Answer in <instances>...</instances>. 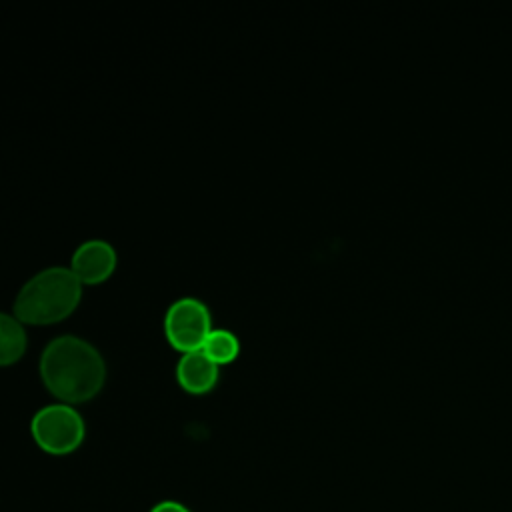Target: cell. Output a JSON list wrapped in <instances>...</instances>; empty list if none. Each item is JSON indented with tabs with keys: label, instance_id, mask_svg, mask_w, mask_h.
Instances as JSON below:
<instances>
[{
	"label": "cell",
	"instance_id": "9c48e42d",
	"mask_svg": "<svg viewBox=\"0 0 512 512\" xmlns=\"http://www.w3.org/2000/svg\"><path fill=\"white\" fill-rule=\"evenodd\" d=\"M150 512H190L184 504L180 502H174V500H166V502H160L156 504Z\"/></svg>",
	"mask_w": 512,
	"mask_h": 512
},
{
	"label": "cell",
	"instance_id": "5b68a950",
	"mask_svg": "<svg viewBox=\"0 0 512 512\" xmlns=\"http://www.w3.org/2000/svg\"><path fill=\"white\" fill-rule=\"evenodd\" d=\"M116 248L104 238H90L80 242L70 258V270L84 284L106 280L116 268Z\"/></svg>",
	"mask_w": 512,
	"mask_h": 512
},
{
	"label": "cell",
	"instance_id": "52a82bcc",
	"mask_svg": "<svg viewBox=\"0 0 512 512\" xmlns=\"http://www.w3.org/2000/svg\"><path fill=\"white\" fill-rule=\"evenodd\" d=\"M28 346L24 322L0 310V366L16 362Z\"/></svg>",
	"mask_w": 512,
	"mask_h": 512
},
{
	"label": "cell",
	"instance_id": "3957f363",
	"mask_svg": "<svg viewBox=\"0 0 512 512\" xmlns=\"http://www.w3.org/2000/svg\"><path fill=\"white\" fill-rule=\"evenodd\" d=\"M30 432L36 444L48 454H68L76 450L86 432L82 414L66 402H52L34 412Z\"/></svg>",
	"mask_w": 512,
	"mask_h": 512
},
{
	"label": "cell",
	"instance_id": "ba28073f",
	"mask_svg": "<svg viewBox=\"0 0 512 512\" xmlns=\"http://www.w3.org/2000/svg\"><path fill=\"white\" fill-rule=\"evenodd\" d=\"M202 350L216 362L224 364L238 356L240 352V340L238 336L228 328H212L202 344Z\"/></svg>",
	"mask_w": 512,
	"mask_h": 512
},
{
	"label": "cell",
	"instance_id": "277c9868",
	"mask_svg": "<svg viewBox=\"0 0 512 512\" xmlns=\"http://www.w3.org/2000/svg\"><path fill=\"white\" fill-rule=\"evenodd\" d=\"M212 330L210 308L196 296L176 298L164 314L166 338L182 352L202 348Z\"/></svg>",
	"mask_w": 512,
	"mask_h": 512
},
{
	"label": "cell",
	"instance_id": "8992f818",
	"mask_svg": "<svg viewBox=\"0 0 512 512\" xmlns=\"http://www.w3.org/2000/svg\"><path fill=\"white\" fill-rule=\"evenodd\" d=\"M220 376V364H216L202 348L184 352L176 364V378L182 388L194 394L208 392Z\"/></svg>",
	"mask_w": 512,
	"mask_h": 512
},
{
	"label": "cell",
	"instance_id": "7a4b0ae2",
	"mask_svg": "<svg viewBox=\"0 0 512 512\" xmlns=\"http://www.w3.org/2000/svg\"><path fill=\"white\" fill-rule=\"evenodd\" d=\"M82 298V282L66 266L34 272L14 298V316L24 324H52L66 318Z\"/></svg>",
	"mask_w": 512,
	"mask_h": 512
},
{
	"label": "cell",
	"instance_id": "6da1fadb",
	"mask_svg": "<svg viewBox=\"0 0 512 512\" xmlns=\"http://www.w3.org/2000/svg\"><path fill=\"white\" fill-rule=\"evenodd\" d=\"M38 368L46 388L66 404L90 400L106 380L102 352L78 334L52 338L40 354Z\"/></svg>",
	"mask_w": 512,
	"mask_h": 512
}]
</instances>
